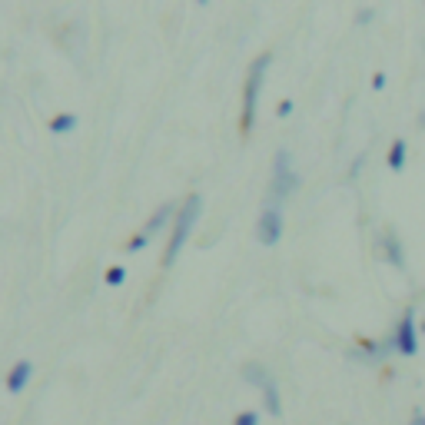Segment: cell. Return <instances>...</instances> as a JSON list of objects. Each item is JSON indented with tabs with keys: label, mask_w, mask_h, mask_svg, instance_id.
<instances>
[{
	"label": "cell",
	"mask_w": 425,
	"mask_h": 425,
	"mask_svg": "<svg viewBox=\"0 0 425 425\" xmlns=\"http://www.w3.org/2000/svg\"><path fill=\"white\" fill-rule=\"evenodd\" d=\"M200 206H203V200H200V196H196V193H190V196H186V203L180 206V216H176L173 236H170V246H166V256H163V262H166V266H173V262H176V256H180V250H183L186 236L193 232L196 220H200Z\"/></svg>",
	"instance_id": "cell-1"
},
{
	"label": "cell",
	"mask_w": 425,
	"mask_h": 425,
	"mask_svg": "<svg viewBox=\"0 0 425 425\" xmlns=\"http://www.w3.org/2000/svg\"><path fill=\"white\" fill-rule=\"evenodd\" d=\"M270 70V53L252 60L250 67V77H246V90H242V120H240V130L246 133L252 126V116H256V100H260V87H262V73Z\"/></svg>",
	"instance_id": "cell-2"
},
{
	"label": "cell",
	"mask_w": 425,
	"mask_h": 425,
	"mask_svg": "<svg viewBox=\"0 0 425 425\" xmlns=\"http://www.w3.org/2000/svg\"><path fill=\"white\" fill-rule=\"evenodd\" d=\"M296 186H299V180H296V173H292V166H290V150H280L276 153V166H272V186H270L272 203H282Z\"/></svg>",
	"instance_id": "cell-3"
},
{
	"label": "cell",
	"mask_w": 425,
	"mask_h": 425,
	"mask_svg": "<svg viewBox=\"0 0 425 425\" xmlns=\"http://www.w3.org/2000/svg\"><path fill=\"white\" fill-rule=\"evenodd\" d=\"M242 376L250 379L252 386H256V389L262 392V399H266V412H270V416H280V412H282V406H280V392H276V382H272L270 372H266L262 366H256V362H250V366L242 369Z\"/></svg>",
	"instance_id": "cell-4"
},
{
	"label": "cell",
	"mask_w": 425,
	"mask_h": 425,
	"mask_svg": "<svg viewBox=\"0 0 425 425\" xmlns=\"http://www.w3.org/2000/svg\"><path fill=\"white\" fill-rule=\"evenodd\" d=\"M282 236V216L276 206H266V210L260 212V222H256V240L262 242V246H276Z\"/></svg>",
	"instance_id": "cell-5"
},
{
	"label": "cell",
	"mask_w": 425,
	"mask_h": 425,
	"mask_svg": "<svg viewBox=\"0 0 425 425\" xmlns=\"http://www.w3.org/2000/svg\"><path fill=\"white\" fill-rule=\"evenodd\" d=\"M396 349L402 352V356H416L419 352V342H416V322H412V309L402 316V322H399L396 329Z\"/></svg>",
	"instance_id": "cell-6"
},
{
	"label": "cell",
	"mask_w": 425,
	"mask_h": 425,
	"mask_svg": "<svg viewBox=\"0 0 425 425\" xmlns=\"http://www.w3.org/2000/svg\"><path fill=\"white\" fill-rule=\"evenodd\" d=\"M27 379H30V362H27V359L14 362V369H10V376H7V392H10V396H17L20 389L27 386Z\"/></svg>",
	"instance_id": "cell-7"
},
{
	"label": "cell",
	"mask_w": 425,
	"mask_h": 425,
	"mask_svg": "<svg viewBox=\"0 0 425 425\" xmlns=\"http://www.w3.org/2000/svg\"><path fill=\"white\" fill-rule=\"evenodd\" d=\"M406 150H409L406 140H396V143L389 146V170H396L399 173V170L406 166Z\"/></svg>",
	"instance_id": "cell-8"
},
{
	"label": "cell",
	"mask_w": 425,
	"mask_h": 425,
	"mask_svg": "<svg viewBox=\"0 0 425 425\" xmlns=\"http://www.w3.org/2000/svg\"><path fill=\"white\" fill-rule=\"evenodd\" d=\"M170 212H173V206H170V203H163V206H160V210H156L153 216H150V222H146V226H143V236H153V232L160 230V226H163L166 220H170Z\"/></svg>",
	"instance_id": "cell-9"
},
{
	"label": "cell",
	"mask_w": 425,
	"mask_h": 425,
	"mask_svg": "<svg viewBox=\"0 0 425 425\" xmlns=\"http://www.w3.org/2000/svg\"><path fill=\"white\" fill-rule=\"evenodd\" d=\"M73 126H77V113H60L50 120V130H53V133H70Z\"/></svg>",
	"instance_id": "cell-10"
},
{
	"label": "cell",
	"mask_w": 425,
	"mask_h": 425,
	"mask_svg": "<svg viewBox=\"0 0 425 425\" xmlns=\"http://www.w3.org/2000/svg\"><path fill=\"white\" fill-rule=\"evenodd\" d=\"M386 246H389V260L396 262V266H402V262H406V260H402V246H399V242L392 240V236L386 240Z\"/></svg>",
	"instance_id": "cell-11"
},
{
	"label": "cell",
	"mask_w": 425,
	"mask_h": 425,
	"mask_svg": "<svg viewBox=\"0 0 425 425\" xmlns=\"http://www.w3.org/2000/svg\"><path fill=\"white\" fill-rule=\"evenodd\" d=\"M123 280H126V270H120V266H113V270L106 272V286H120Z\"/></svg>",
	"instance_id": "cell-12"
},
{
	"label": "cell",
	"mask_w": 425,
	"mask_h": 425,
	"mask_svg": "<svg viewBox=\"0 0 425 425\" xmlns=\"http://www.w3.org/2000/svg\"><path fill=\"white\" fill-rule=\"evenodd\" d=\"M232 425H260V416H256V412H240Z\"/></svg>",
	"instance_id": "cell-13"
},
{
	"label": "cell",
	"mask_w": 425,
	"mask_h": 425,
	"mask_svg": "<svg viewBox=\"0 0 425 425\" xmlns=\"http://www.w3.org/2000/svg\"><path fill=\"white\" fill-rule=\"evenodd\" d=\"M146 240H150V236H143V232H140V236H133V240L126 242V250H130V252H136V250H143V246H146Z\"/></svg>",
	"instance_id": "cell-14"
},
{
	"label": "cell",
	"mask_w": 425,
	"mask_h": 425,
	"mask_svg": "<svg viewBox=\"0 0 425 425\" xmlns=\"http://www.w3.org/2000/svg\"><path fill=\"white\" fill-rule=\"evenodd\" d=\"M290 110H292L290 100H280V116H290Z\"/></svg>",
	"instance_id": "cell-15"
},
{
	"label": "cell",
	"mask_w": 425,
	"mask_h": 425,
	"mask_svg": "<svg viewBox=\"0 0 425 425\" xmlns=\"http://www.w3.org/2000/svg\"><path fill=\"white\" fill-rule=\"evenodd\" d=\"M412 425H425V412H419V416L412 419Z\"/></svg>",
	"instance_id": "cell-16"
},
{
	"label": "cell",
	"mask_w": 425,
	"mask_h": 425,
	"mask_svg": "<svg viewBox=\"0 0 425 425\" xmlns=\"http://www.w3.org/2000/svg\"><path fill=\"white\" fill-rule=\"evenodd\" d=\"M419 126H422V130H425V110H422V116H419Z\"/></svg>",
	"instance_id": "cell-17"
},
{
	"label": "cell",
	"mask_w": 425,
	"mask_h": 425,
	"mask_svg": "<svg viewBox=\"0 0 425 425\" xmlns=\"http://www.w3.org/2000/svg\"><path fill=\"white\" fill-rule=\"evenodd\" d=\"M422 329H425V322H422Z\"/></svg>",
	"instance_id": "cell-18"
}]
</instances>
